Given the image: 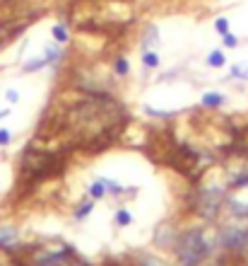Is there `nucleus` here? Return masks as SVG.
Returning a JSON list of instances; mask_svg holds the SVG:
<instances>
[{
  "mask_svg": "<svg viewBox=\"0 0 248 266\" xmlns=\"http://www.w3.org/2000/svg\"><path fill=\"white\" fill-rule=\"evenodd\" d=\"M222 41H224V46H227V49H236V46H238V39L231 32L222 34Z\"/></svg>",
  "mask_w": 248,
  "mask_h": 266,
  "instance_id": "5701e85b",
  "label": "nucleus"
},
{
  "mask_svg": "<svg viewBox=\"0 0 248 266\" xmlns=\"http://www.w3.org/2000/svg\"><path fill=\"white\" fill-rule=\"evenodd\" d=\"M8 114H10V109H3V111H0V119H3V116H8Z\"/></svg>",
  "mask_w": 248,
  "mask_h": 266,
  "instance_id": "bb28decb",
  "label": "nucleus"
},
{
  "mask_svg": "<svg viewBox=\"0 0 248 266\" xmlns=\"http://www.w3.org/2000/svg\"><path fill=\"white\" fill-rule=\"evenodd\" d=\"M104 194H106V187H104V182H101V179H97V182H92V184H89V196H92L94 201L101 199Z\"/></svg>",
  "mask_w": 248,
  "mask_h": 266,
  "instance_id": "f3484780",
  "label": "nucleus"
},
{
  "mask_svg": "<svg viewBox=\"0 0 248 266\" xmlns=\"http://www.w3.org/2000/svg\"><path fill=\"white\" fill-rule=\"evenodd\" d=\"M15 237H17V233H15L12 228H0V244H3V247H8Z\"/></svg>",
  "mask_w": 248,
  "mask_h": 266,
  "instance_id": "412c9836",
  "label": "nucleus"
},
{
  "mask_svg": "<svg viewBox=\"0 0 248 266\" xmlns=\"http://www.w3.org/2000/svg\"><path fill=\"white\" fill-rule=\"evenodd\" d=\"M217 244L229 254H238L248 247V218L238 215V220L224 223L217 233Z\"/></svg>",
  "mask_w": 248,
  "mask_h": 266,
  "instance_id": "39448f33",
  "label": "nucleus"
},
{
  "mask_svg": "<svg viewBox=\"0 0 248 266\" xmlns=\"http://www.w3.org/2000/svg\"><path fill=\"white\" fill-rule=\"evenodd\" d=\"M227 203V191L224 189H200L193 196V211L205 218V220H217L222 206Z\"/></svg>",
  "mask_w": 248,
  "mask_h": 266,
  "instance_id": "423d86ee",
  "label": "nucleus"
},
{
  "mask_svg": "<svg viewBox=\"0 0 248 266\" xmlns=\"http://www.w3.org/2000/svg\"><path fill=\"white\" fill-rule=\"evenodd\" d=\"M111 70H113V75H118V78H126L130 73V63L126 56H116L113 58V66H111Z\"/></svg>",
  "mask_w": 248,
  "mask_h": 266,
  "instance_id": "9d476101",
  "label": "nucleus"
},
{
  "mask_svg": "<svg viewBox=\"0 0 248 266\" xmlns=\"http://www.w3.org/2000/svg\"><path fill=\"white\" fill-rule=\"evenodd\" d=\"M212 249H215V242L210 240V235H207L203 228H191V230H185V233L176 240V244H173L176 259L183 266L205 264L207 259L212 256Z\"/></svg>",
  "mask_w": 248,
  "mask_h": 266,
  "instance_id": "7ed1b4c3",
  "label": "nucleus"
},
{
  "mask_svg": "<svg viewBox=\"0 0 248 266\" xmlns=\"http://www.w3.org/2000/svg\"><path fill=\"white\" fill-rule=\"evenodd\" d=\"M224 102H227V97H224V95H219V92H205L200 104H203L205 109H219Z\"/></svg>",
  "mask_w": 248,
  "mask_h": 266,
  "instance_id": "6e6552de",
  "label": "nucleus"
},
{
  "mask_svg": "<svg viewBox=\"0 0 248 266\" xmlns=\"http://www.w3.org/2000/svg\"><path fill=\"white\" fill-rule=\"evenodd\" d=\"M51 34H53V41H58V44H68L70 41V32H68L65 24H53Z\"/></svg>",
  "mask_w": 248,
  "mask_h": 266,
  "instance_id": "4468645a",
  "label": "nucleus"
},
{
  "mask_svg": "<svg viewBox=\"0 0 248 266\" xmlns=\"http://www.w3.org/2000/svg\"><path fill=\"white\" fill-rule=\"evenodd\" d=\"M229 75H231V78H238V80H248V66L236 63V66L229 68Z\"/></svg>",
  "mask_w": 248,
  "mask_h": 266,
  "instance_id": "aec40b11",
  "label": "nucleus"
},
{
  "mask_svg": "<svg viewBox=\"0 0 248 266\" xmlns=\"http://www.w3.org/2000/svg\"><path fill=\"white\" fill-rule=\"evenodd\" d=\"M207 66L210 68H224L227 66V56L222 49H215V51H210L207 54Z\"/></svg>",
  "mask_w": 248,
  "mask_h": 266,
  "instance_id": "f8f14e48",
  "label": "nucleus"
},
{
  "mask_svg": "<svg viewBox=\"0 0 248 266\" xmlns=\"http://www.w3.org/2000/svg\"><path fill=\"white\" fill-rule=\"evenodd\" d=\"M130 266H169V264H164L162 259H157L152 254H138L130 261Z\"/></svg>",
  "mask_w": 248,
  "mask_h": 266,
  "instance_id": "9b49d317",
  "label": "nucleus"
},
{
  "mask_svg": "<svg viewBox=\"0 0 248 266\" xmlns=\"http://www.w3.org/2000/svg\"><path fill=\"white\" fill-rule=\"evenodd\" d=\"M5 100L10 102V104H15V102L20 100V95H17V92H15V90H8V92H5Z\"/></svg>",
  "mask_w": 248,
  "mask_h": 266,
  "instance_id": "a878e982",
  "label": "nucleus"
},
{
  "mask_svg": "<svg viewBox=\"0 0 248 266\" xmlns=\"http://www.w3.org/2000/svg\"><path fill=\"white\" fill-rule=\"evenodd\" d=\"M92 208H94V201H85V203H82V206L75 211V218H77V220H82V218H85V215L92 211Z\"/></svg>",
  "mask_w": 248,
  "mask_h": 266,
  "instance_id": "4be33fe9",
  "label": "nucleus"
},
{
  "mask_svg": "<svg viewBox=\"0 0 248 266\" xmlns=\"http://www.w3.org/2000/svg\"><path fill=\"white\" fill-rule=\"evenodd\" d=\"M113 223H116L118 228H128L130 223H133V215H130L126 208H120V211H116V218H113Z\"/></svg>",
  "mask_w": 248,
  "mask_h": 266,
  "instance_id": "6ab92c4d",
  "label": "nucleus"
},
{
  "mask_svg": "<svg viewBox=\"0 0 248 266\" xmlns=\"http://www.w3.org/2000/svg\"><path fill=\"white\" fill-rule=\"evenodd\" d=\"M215 29L219 34H227L229 32V20H227V17H217V20H215Z\"/></svg>",
  "mask_w": 248,
  "mask_h": 266,
  "instance_id": "b1692460",
  "label": "nucleus"
},
{
  "mask_svg": "<svg viewBox=\"0 0 248 266\" xmlns=\"http://www.w3.org/2000/svg\"><path fill=\"white\" fill-rule=\"evenodd\" d=\"M0 266H24V261H20L17 256H12L8 252V247L0 244Z\"/></svg>",
  "mask_w": 248,
  "mask_h": 266,
  "instance_id": "ddd939ff",
  "label": "nucleus"
},
{
  "mask_svg": "<svg viewBox=\"0 0 248 266\" xmlns=\"http://www.w3.org/2000/svg\"><path fill=\"white\" fill-rule=\"evenodd\" d=\"M142 66L152 68V70L159 68V56L154 54V49H152V51H142Z\"/></svg>",
  "mask_w": 248,
  "mask_h": 266,
  "instance_id": "dca6fc26",
  "label": "nucleus"
},
{
  "mask_svg": "<svg viewBox=\"0 0 248 266\" xmlns=\"http://www.w3.org/2000/svg\"><path fill=\"white\" fill-rule=\"evenodd\" d=\"M101 182H104V187H106L108 194H116V196H120V194H133V189L120 187L118 182H113V179H101Z\"/></svg>",
  "mask_w": 248,
  "mask_h": 266,
  "instance_id": "2eb2a0df",
  "label": "nucleus"
},
{
  "mask_svg": "<svg viewBox=\"0 0 248 266\" xmlns=\"http://www.w3.org/2000/svg\"><path fill=\"white\" fill-rule=\"evenodd\" d=\"M89 266L87 259L77 254L73 247L68 244H58L55 249L51 247H34L32 256L24 261V266Z\"/></svg>",
  "mask_w": 248,
  "mask_h": 266,
  "instance_id": "20e7f679",
  "label": "nucleus"
},
{
  "mask_svg": "<svg viewBox=\"0 0 248 266\" xmlns=\"http://www.w3.org/2000/svg\"><path fill=\"white\" fill-rule=\"evenodd\" d=\"M43 58L48 61V66L58 63V61L63 58V49H60V44L55 41V44H48V46H46V51H43Z\"/></svg>",
  "mask_w": 248,
  "mask_h": 266,
  "instance_id": "1a4fd4ad",
  "label": "nucleus"
},
{
  "mask_svg": "<svg viewBox=\"0 0 248 266\" xmlns=\"http://www.w3.org/2000/svg\"><path fill=\"white\" fill-rule=\"evenodd\" d=\"M130 121L128 109L108 92H82V97L68 104L53 116V123H41V138H68V150L80 148L85 153H101L118 143Z\"/></svg>",
  "mask_w": 248,
  "mask_h": 266,
  "instance_id": "f257e3e1",
  "label": "nucleus"
},
{
  "mask_svg": "<svg viewBox=\"0 0 248 266\" xmlns=\"http://www.w3.org/2000/svg\"><path fill=\"white\" fill-rule=\"evenodd\" d=\"M68 150L65 148H41L32 143L22 153L20 162V184L22 187H36L46 179L60 177L65 172Z\"/></svg>",
  "mask_w": 248,
  "mask_h": 266,
  "instance_id": "f03ea898",
  "label": "nucleus"
},
{
  "mask_svg": "<svg viewBox=\"0 0 248 266\" xmlns=\"http://www.w3.org/2000/svg\"><path fill=\"white\" fill-rule=\"evenodd\" d=\"M10 131H8V128H0V145H8L10 143Z\"/></svg>",
  "mask_w": 248,
  "mask_h": 266,
  "instance_id": "393cba45",
  "label": "nucleus"
},
{
  "mask_svg": "<svg viewBox=\"0 0 248 266\" xmlns=\"http://www.w3.org/2000/svg\"><path fill=\"white\" fill-rule=\"evenodd\" d=\"M43 66H48V61H46V58H32V61H27V63H24V73H34V70H41Z\"/></svg>",
  "mask_w": 248,
  "mask_h": 266,
  "instance_id": "a211bd4d",
  "label": "nucleus"
},
{
  "mask_svg": "<svg viewBox=\"0 0 248 266\" xmlns=\"http://www.w3.org/2000/svg\"><path fill=\"white\" fill-rule=\"evenodd\" d=\"M157 44H159V29L152 24V27H147L145 34H142V51H152Z\"/></svg>",
  "mask_w": 248,
  "mask_h": 266,
  "instance_id": "0eeeda50",
  "label": "nucleus"
}]
</instances>
